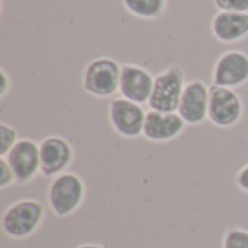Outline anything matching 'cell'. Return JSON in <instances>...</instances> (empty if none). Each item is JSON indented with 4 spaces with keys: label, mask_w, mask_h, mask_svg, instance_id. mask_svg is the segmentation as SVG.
<instances>
[{
    "label": "cell",
    "mask_w": 248,
    "mask_h": 248,
    "mask_svg": "<svg viewBox=\"0 0 248 248\" xmlns=\"http://www.w3.org/2000/svg\"><path fill=\"white\" fill-rule=\"evenodd\" d=\"M45 206L36 199H22L12 203L3 214V232L13 240H25L33 235L42 225Z\"/></svg>",
    "instance_id": "1"
},
{
    "label": "cell",
    "mask_w": 248,
    "mask_h": 248,
    "mask_svg": "<svg viewBox=\"0 0 248 248\" xmlns=\"http://www.w3.org/2000/svg\"><path fill=\"white\" fill-rule=\"evenodd\" d=\"M86 198L84 180L71 171L52 179L48 187V205L58 218H67L77 212Z\"/></svg>",
    "instance_id": "2"
},
{
    "label": "cell",
    "mask_w": 248,
    "mask_h": 248,
    "mask_svg": "<svg viewBox=\"0 0 248 248\" xmlns=\"http://www.w3.org/2000/svg\"><path fill=\"white\" fill-rule=\"evenodd\" d=\"M122 65L112 57H99L92 60L81 77L83 90L94 97L106 99L119 93Z\"/></svg>",
    "instance_id": "3"
},
{
    "label": "cell",
    "mask_w": 248,
    "mask_h": 248,
    "mask_svg": "<svg viewBox=\"0 0 248 248\" xmlns=\"http://www.w3.org/2000/svg\"><path fill=\"white\" fill-rule=\"evenodd\" d=\"M186 87L185 71L179 65H171L158 73L154 78L151 97L148 100L150 110L177 112L179 103Z\"/></svg>",
    "instance_id": "4"
},
{
    "label": "cell",
    "mask_w": 248,
    "mask_h": 248,
    "mask_svg": "<svg viewBox=\"0 0 248 248\" xmlns=\"http://www.w3.org/2000/svg\"><path fill=\"white\" fill-rule=\"evenodd\" d=\"M244 115V103L234 89L222 86H209V112L208 119L218 128L235 126Z\"/></svg>",
    "instance_id": "5"
},
{
    "label": "cell",
    "mask_w": 248,
    "mask_h": 248,
    "mask_svg": "<svg viewBox=\"0 0 248 248\" xmlns=\"http://www.w3.org/2000/svg\"><path fill=\"white\" fill-rule=\"evenodd\" d=\"M109 122L113 131L126 140L142 137L147 112L142 105L134 103L125 97H115L109 103Z\"/></svg>",
    "instance_id": "6"
},
{
    "label": "cell",
    "mask_w": 248,
    "mask_h": 248,
    "mask_svg": "<svg viewBox=\"0 0 248 248\" xmlns=\"http://www.w3.org/2000/svg\"><path fill=\"white\" fill-rule=\"evenodd\" d=\"M41 174L44 177H57L67 171L74 160L71 142L60 135L45 137L39 142Z\"/></svg>",
    "instance_id": "7"
},
{
    "label": "cell",
    "mask_w": 248,
    "mask_h": 248,
    "mask_svg": "<svg viewBox=\"0 0 248 248\" xmlns=\"http://www.w3.org/2000/svg\"><path fill=\"white\" fill-rule=\"evenodd\" d=\"M4 158L12 167L17 185H28L41 173L39 144L31 138H19Z\"/></svg>",
    "instance_id": "8"
},
{
    "label": "cell",
    "mask_w": 248,
    "mask_h": 248,
    "mask_svg": "<svg viewBox=\"0 0 248 248\" xmlns=\"http://www.w3.org/2000/svg\"><path fill=\"white\" fill-rule=\"evenodd\" d=\"M248 83V54L230 49L221 54L212 70V84L237 89Z\"/></svg>",
    "instance_id": "9"
},
{
    "label": "cell",
    "mask_w": 248,
    "mask_h": 248,
    "mask_svg": "<svg viewBox=\"0 0 248 248\" xmlns=\"http://www.w3.org/2000/svg\"><path fill=\"white\" fill-rule=\"evenodd\" d=\"M209 112V86L202 80L186 83L177 113L187 125H201L208 119Z\"/></svg>",
    "instance_id": "10"
},
{
    "label": "cell",
    "mask_w": 248,
    "mask_h": 248,
    "mask_svg": "<svg viewBox=\"0 0 248 248\" xmlns=\"http://www.w3.org/2000/svg\"><path fill=\"white\" fill-rule=\"evenodd\" d=\"M154 78L155 76H153L147 68L141 65L122 64L119 81L121 97H125L138 105L148 103L154 86Z\"/></svg>",
    "instance_id": "11"
},
{
    "label": "cell",
    "mask_w": 248,
    "mask_h": 248,
    "mask_svg": "<svg viewBox=\"0 0 248 248\" xmlns=\"http://www.w3.org/2000/svg\"><path fill=\"white\" fill-rule=\"evenodd\" d=\"M187 124L177 112H157L148 110L144 124L142 137L153 142H169L179 138Z\"/></svg>",
    "instance_id": "12"
},
{
    "label": "cell",
    "mask_w": 248,
    "mask_h": 248,
    "mask_svg": "<svg viewBox=\"0 0 248 248\" xmlns=\"http://www.w3.org/2000/svg\"><path fill=\"white\" fill-rule=\"evenodd\" d=\"M211 32L222 44H234L248 36V13L218 12L211 22Z\"/></svg>",
    "instance_id": "13"
},
{
    "label": "cell",
    "mask_w": 248,
    "mask_h": 248,
    "mask_svg": "<svg viewBox=\"0 0 248 248\" xmlns=\"http://www.w3.org/2000/svg\"><path fill=\"white\" fill-rule=\"evenodd\" d=\"M125 9L140 19H157L166 10V0H122Z\"/></svg>",
    "instance_id": "14"
},
{
    "label": "cell",
    "mask_w": 248,
    "mask_h": 248,
    "mask_svg": "<svg viewBox=\"0 0 248 248\" xmlns=\"http://www.w3.org/2000/svg\"><path fill=\"white\" fill-rule=\"evenodd\" d=\"M222 248H248V230L234 227L225 231Z\"/></svg>",
    "instance_id": "15"
},
{
    "label": "cell",
    "mask_w": 248,
    "mask_h": 248,
    "mask_svg": "<svg viewBox=\"0 0 248 248\" xmlns=\"http://www.w3.org/2000/svg\"><path fill=\"white\" fill-rule=\"evenodd\" d=\"M19 141L17 132L13 126L1 122L0 124V157H6L7 153L15 147V144Z\"/></svg>",
    "instance_id": "16"
},
{
    "label": "cell",
    "mask_w": 248,
    "mask_h": 248,
    "mask_svg": "<svg viewBox=\"0 0 248 248\" xmlns=\"http://www.w3.org/2000/svg\"><path fill=\"white\" fill-rule=\"evenodd\" d=\"M219 12H241L248 13V0H214Z\"/></svg>",
    "instance_id": "17"
},
{
    "label": "cell",
    "mask_w": 248,
    "mask_h": 248,
    "mask_svg": "<svg viewBox=\"0 0 248 248\" xmlns=\"http://www.w3.org/2000/svg\"><path fill=\"white\" fill-rule=\"evenodd\" d=\"M13 183H16L13 170L9 166L7 160L4 157H0V189H6Z\"/></svg>",
    "instance_id": "18"
},
{
    "label": "cell",
    "mask_w": 248,
    "mask_h": 248,
    "mask_svg": "<svg viewBox=\"0 0 248 248\" xmlns=\"http://www.w3.org/2000/svg\"><path fill=\"white\" fill-rule=\"evenodd\" d=\"M235 185L238 186L240 190L244 193H248V163L240 169V171L235 176Z\"/></svg>",
    "instance_id": "19"
},
{
    "label": "cell",
    "mask_w": 248,
    "mask_h": 248,
    "mask_svg": "<svg viewBox=\"0 0 248 248\" xmlns=\"http://www.w3.org/2000/svg\"><path fill=\"white\" fill-rule=\"evenodd\" d=\"M0 77H1V86H0V92H1V97L7 93V90H9V84H10V81H9V76H7V73H6V70L4 68H1L0 70Z\"/></svg>",
    "instance_id": "20"
},
{
    "label": "cell",
    "mask_w": 248,
    "mask_h": 248,
    "mask_svg": "<svg viewBox=\"0 0 248 248\" xmlns=\"http://www.w3.org/2000/svg\"><path fill=\"white\" fill-rule=\"evenodd\" d=\"M76 248H106L103 244H97V243H84V244H80Z\"/></svg>",
    "instance_id": "21"
}]
</instances>
